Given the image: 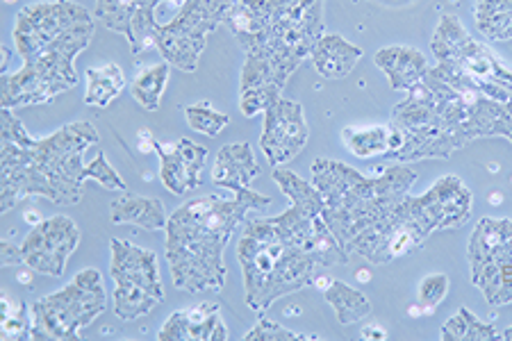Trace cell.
I'll return each instance as SVG.
<instances>
[{
  "label": "cell",
  "instance_id": "f35d334b",
  "mask_svg": "<svg viewBox=\"0 0 512 341\" xmlns=\"http://www.w3.org/2000/svg\"><path fill=\"white\" fill-rule=\"evenodd\" d=\"M362 339H387V330L381 326H367L362 330Z\"/></svg>",
  "mask_w": 512,
  "mask_h": 341
},
{
  "label": "cell",
  "instance_id": "ab89813d",
  "mask_svg": "<svg viewBox=\"0 0 512 341\" xmlns=\"http://www.w3.org/2000/svg\"><path fill=\"white\" fill-rule=\"evenodd\" d=\"M35 276H37V271L35 269H23V271H19V276H16V280L21 282L23 287H28V289H32V282H35Z\"/></svg>",
  "mask_w": 512,
  "mask_h": 341
},
{
  "label": "cell",
  "instance_id": "d6986e66",
  "mask_svg": "<svg viewBox=\"0 0 512 341\" xmlns=\"http://www.w3.org/2000/svg\"><path fill=\"white\" fill-rule=\"evenodd\" d=\"M374 62L381 69L394 91L415 89L428 73L426 57L410 46H387L376 53Z\"/></svg>",
  "mask_w": 512,
  "mask_h": 341
},
{
  "label": "cell",
  "instance_id": "e0dca14e",
  "mask_svg": "<svg viewBox=\"0 0 512 341\" xmlns=\"http://www.w3.org/2000/svg\"><path fill=\"white\" fill-rule=\"evenodd\" d=\"M294 5H299V0H235L224 23L244 53H249Z\"/></svg>",
  "mask_w": 512,
  "mask_h": 341
},
{
  "label": "cell",
  "instance_id": "74e56055",
  "mask_svg": "<svg viewBox=\"0 0 512 341\" xmlns=\"http://www.w3.org/2000/svg\"><path fill=\"white\" fill-rule=\"evenodd\" d=\"M137 139H139V151H142V153H153L155 151V139H153L151 132L142 130L137 135Z\"/></svg>",
  "mask_w": 512,
  "mask_h": 341
},
{
  "label": "cell",
  "instance_id": "52a82bcc",
  "mask_svg": "<svg viewBox=\"0 0 512 341\" xmlns=\"http://www.w3.org/2000/svg\"><path fill=\"white\" fill-rule=\"evenodd\" d=\"M392 126L403 137L401 151L394 155L399 162L447 160L467 146V141L435 110L421 85L410 89L406 101L394 107Z\"/></svg>",
  "mask_w": 512,
  "mask_h": 341
},
{
  "label": "cell",
  "instance_id": "d4e9b609",
  "mask_svg": "<svg viewBox=\"0 0 512 341\" xmlns=\"http://www.w3.org/2000/svg\"><path fill=\"white\" fill-rule=\"evenodd\" d=\"M324 298L335 310L337 321H340L342 326H351V323L367 319L371 314L369 298L342 280H330L328 289L324 291Z\"/></svg>",
  "mask_w": 512,
  "mask_h": 341
},
{
  "label": "cell",
  "instance_id": "4fadbf2b",
  "mask_svg": "<svg viewBox=\"0 0 512 341\" xmlns=\"http://www.w3.org/2000/svg\"><path fill=\"white\" fill-rule=\"evenodd\" d=\"M78 244L80 230L76 223L69 216H51L32 226L28 237L23 239V264L44 276L60 278Z\"/></svg>",
  "mask_w": 512,
  "mask_h": 341
},
{
  "label": "cell",
  "instance_id": "cb8c5ba5",
  "mask_svg": "<svg viewBox=\"0 0 512 341\" xmlns=\"http://www.w3.org/2000/svg\"><path fill=\"white\" fill-rule=\"evenodd\" d=\"M123 89H126V76H123V71L117 64H103L87 69L85 103L89 107H101V110H105L114 98H119Z\"/></svg>",
  "mask_w": 512,
  "mask_h": 341
},
{
  "label": "cell",
  "instance_id": "d590c367",
  "mask_svg": "<svg viewBox=\"0 0 512 341\" xmlns=\"http://www.w3.org/2000/svg\"><path fill=\"white\" fill-rule=\"evenodd\" d=\"M246 341H310V339H319L317 335H299V332H292L278 323L262 319L255 323V328L244 337Z\"/></svg>",
  "mask_w": 512,
  "mask_h": 341
},
{
  "label": "cell",
  "instance_id": "60d3db41",
  "mask_svg": "<svg viewBox=\"0 0 512 341\" xmlns=\"http://www.w3.org/2000/svg\"><path fill=\"white\" fill-rule=\"evenodd\" d=\"M26 221L32 223V226H37V223H41V214L35 212V210H28L26 212Z\"/></svg>",
  "mask_w": 512,
  "mask_h": 341
},
{
  "label": "cell",
  "instance_id": "603a6c76",
  "mask_svg": "<svg viewBox=\"0 0 512 341\" xmlns=\"http://www.w3.org/2000/svg\"><path fill=\"white\" fill-rule=\"evenodd\" d=\"M342 141L346 151H351L358 160H371V157H394L401 151L403 137L392 123L390 126H371V128H344Z\"/></svg>",
  "mask_w": 512,
  "mask_h": 341
},
{
  "label": "cell",
  "instance_id": "7c38bea8",
  "mask_svg": "<svg viewBox=\"0 0 512 341\" xmlns=\"http://www.w3.org/2000/svg\"><path fill=\"white\" fill-rule=\"evenodd\" d=\"M408 221L426 239L437 230L462 228L472 216L474 198L465 182L456 176L440 178L424 196H408Z\"/></svg>",
  "mask_w": 512,
  "mask_h": 341
},
{
  "label": "cell",
  "instance_id": "5bb4252c",
  "mask_svg": "<svg viewBox=\"0 0 512 341\" xmlns=\"http://www.w3.org/2000/svg\"><path fill=\"white\" fill-rule=\"evenodd\" d=\"M310 130L305 123L303 105L280 98L264 112V130L260 137V148L267 162L278 169L299 155L308 144Z\"/></svg>",
  "mask_w": 512,
  "mask_h": 341
},
{
  "label": "cell",
  "instance_id": "44dd1931",
  "mask_svg": "<svg viewBox=\"0 0 512 341\" xmlns=\"http://www.w3.org/2000/svg\"><path fill=\"white\" fill-rule=\"evenodd\" d=\"M260 176V166L255 162L253 148L242 141V144H228L217 153V160L212 166V182L221 187L242 185L251 187V182Z\"/></svg>",
  "mask_w": 512,
  "mask_h": 341
},
{
  "label": "cell",
  "instance_id": "1f68e13d",
  "mask_svg": "<svg viewBox=\"0 0 512 341\" xmlns=\"http://www.w3.org/2000/svg\"><path fill=\"white\" fill-rule=\"evenodd\" d=\"M3 339H30V310L10 294H3Z\"/></svg>",
  "mask_w": 512,
  "mask_h": 341
},
{
  "label": "cell",
  "instance_id": "2e32d148",
  "mask_svg": "<svg viewBox=\"0 0 512 341\" xmlns=\"http://www.w3.org/2000/svg\"><path fill=\"white\" fill-rule=\"evenodd\" d=\"M155 153L160 155L162 185L173 196H185L201 187L208 148L194 144L192 139H178L176 144L155 141Z\"/></svg>",
  "mask_w": 512,
  "mask_h": 341
},
{
  "label": "cell",
  "instance_id": "8d00e7d4",
  "mask_svg": "<svg viewBox=\"0 0 512 341\" xmlns=\"http://www.w3.org/2000/svg\"><path fill=\"white\" fill-rule=\"evenodd\" d=\"M0 253H3V266H16V264H23V253H21V246L12 244L10 239L3 241V246H0Z\"/></svg>",
  "mask_w": 512,
  "mask_h": 341
},
{
  "label": "cell",
  "instance_id": "b9f144b4",
  "mask_svg": "<svg viewBox=\"0 0 512 341\" xmlns=\"http://www.w3.org/2000/svg\"><path fill=\"white\" fill-rule=\"evenodd\" d=\"M312 285L319 287L321 291H326V289H328V285H330V280H326V278H317L315 282H312Z\"/></svg>",
  "mask_w": 512,
  "mask_h": 341
},
{
  "label": "cell",
  "instance_id": "d6a6232c",
  "mask_svg": "<svg viewBox=\"0 0 512 341\" xmlns=\"http://www.w3.org/2000/svg\"><path fill=\"white\" fill-rule=\"evenodd\" d=\"M449 287H451V280L447 273H431V276H426L424 280H421L419 282L421 312L433 314L435 307L440 305L444 298H447Z\"/></svg>",
  "mask_w": 512,
  "mask_h": 341
},
{
  "label": "cell",
  "instance_id": "836d02e7",
  "mask_svg": "<svg viewBox=\"0 0 512 341\" xmlns=\"http://www.w3.org/2000/svg\"><path fill=\"white\" fill-rule=\"evenodd\" d=\"M280 87H253V89H244L239 94V110H242L244 116H258L260 112H267L271 105H276L280 101Z\"/></svg>",
  "mask_w": 512,
  "mask_h": 341
},
{
  "label": "cell",
  "instance_id": "4dcf8cb0",
  "mask_svg": "<svg viewBox=\"0 0 512 341\" xmlns=\"http://www.w3.org/2000/svg\"><path fill=\"white\" fill-rule=\"evenodd\" d=\"M183 110H185L187 126L194 132H201V135H208V137L221 135V132H224V128L230 123V116L214 110L208 101L187 105V107H183Z\"/></svg>",
  "mask_w": 512,
  "mask_h": 341
},
{
  "label": "cell",
  "instance_id": "5b68a950",
  "mask_svg": "<svg viewBox=\"0 0 512 341\" xmlns=\"http://www.w3.org/2000/svg\"><path fill=\"white\" fill-rule=\"evenodd\" d=\"M94 19L92 12L71 0L26 5L16 14V53L23 62H35L48 55L76 60L94 35Z\"/></svg>",
  "mask_w": 512,
  "mask_h": 341
},
{
  "label": "cell",
  "instance_id": "ee69618b",
  "mask_svg": "<svg viewBox=\"0 0 512 341\" xmlns=\"http://www.w3.org/2000/svg\"><path fill=\"white\" fill-rule=\"evenodd\" d=\"M501 339H508V341H512V328H508L506 332H501Z\"/></svg>",
  "mask_w": 512,
  "mask_h": 341
},
{
  "label": "cell",
  "instance_id": "83f0119b",
  "mask_svg": "<svg viewBox=\"0 0 512 341\" xmlns=\"http://www.w3.org/2000/svg\"><path fill=\"white\" fill-rule=\"evenodd\" d=\"M169 82V62L153 64L130 82V96L148 112H158L164 87Z\"/></svg>",
  "mask_w": 512,
  "mask_h": 341
},
{
  "label": "cell",
  "instance_id": "8fae6325",
  "mask_svg": "<svg viewBox=\"0 0 512 341\" xmlns=\"http://www.w3.org/2000/svg\"><path fill=\"white\" fill-rule=\"evenodd\" d=\"M76 60L62 55H48L35 62H23V69L16 73H3V107L41 105L53 101L78 85Z\"/></svg>",
  "mask_w": 512,
  "mask_h": 341
},
{
  "label": "cell",
  "instance_id": "ffe728a7",
  "mask_svg": "<svg viewBox=\"0 0 512 341\" xmlns=\"http://www.w3.org/2000/svg\"><path fill=\"white\" fill-rule=\"evenodd\" d=\"M312 64L321 78L326 80H342L355 69V64L362 57L358 46L346 41L342 35H324L315 48H312Z\"/></svg>",
  "mask_w": 512,
  "mask_h": 341
},
{
  "label": "cell",
  "instance_id": "9c48e42d",
  "mask_svg": "<svg viewBox=\"0 0 512 341\" xmlns=\"http://www.w3.org/2000/svg\"><path fill=\"white\" fill-rule=\"evenodd\" d=\"M235 0H185L176 19L155 32V48L171 66L194 73L208 44V35L224 23Z\"/></svg>",
  "mask_w": 512,
  "mask_h": 341
},
{
  "label": "cell",
  "instance_id": "7a4b0ae2",
  "mask_svg": "<svg viewBox=\"0 0 512 341\" xmlns=\"http://www.w3.org/2000/svg\"><path fill=\"white\" fill-rule=\"evenodd\" d=\"M233 198L205 196L180 205L167 221V262L173 287L187 294L221 291L226 285L224 251L251 210H267L271 198L251 187L230 185Z\"/></svg>",
  "mask_w": 512,
  "mask_h": 341
},
{
  "label": "cell",
  "instance_id": "4316f807",
  "mask_svg": "<svg viewBox=\"0 0 512 341\" xmlns=\"http://www.w3.org/2000/svg\"><path fill=\"white\" fill-rule=\"evenodd\" d=\"M274 180L278 182L280 191L292 201V205L301 207V210L310 214H324V196L319 194V189L312 185V182H305L301 176H296V173L289 169H283V166L274 169Z\"/></svg>",
  "mask_w": 512,
  "mask_h": 341
},
{
  "label": "cell",
  "instance_id": "30bf717a",
  "mask_svg": "<svg viewBox=\"0 0 512 341\" xmlns=\"http://www.w3.org/2000/svg\"><path fill=\"white\" fill-rule=\"evenodd\" d=\"M472 282L487 305L512 303V221L485 216L469 241Z\"/></svg>",
  "mask_w": 512,
  "mask_h": 341
},
{
  "label": "cell",
  "instance_id": "6da1fadb",
  "mask_svg": "<svg viewBox=\"0 0 512 341\" xmlns=\"http://www.w3.org/2000/svg\"><path fill=\"white\" fill-rule=\"evenodd\" d=\"M417 173L408 166H390L383 176L365 178L349 164L317 160L312 185L324 196V219L349 255L371 264L392 262V237L408 221L406 201Z\"/></svg>",
  "mask_w": 512,
  "mask_h": 341
},
{
  "label": "cell",
  "instance_id": "ac0fdd59",
  "mask_svg": "<svg viewBox=\"0 0 512 341\" xmlns=\"http://www.w3.org/2000/svg\"><path fill=\"white\" fill-rule=\"evenodd\" d=\"M160 341H226L228 328L219 305H198L171 314L158 335Z\"/></svg>",
  "mask_w": 512,
  "mask_h": 341
},
{
  "label": "cell",
  "instance_id": "f546056e",
  "mask_svg": "<svg viewBox=\"0 0 512 341\" xmlns=\"http://www.w3.org/2000/svg\"><path fill=\"white\" fill-rule=\"evenodd\" d=\"M469 39L472 37H469V32L462 28V23L456 19V16L444 14L440 23H437L435 35L431 41L437 62L456 60V55L465 48Z\"/></svg>",
  "mask_w": 512,
  "mask_h": 341
},
{
  "label": "cell",
  "instance_id": "7bdbcfd3",
  "mask_svg": "<svg viewBox=\"0 0 512 341\" xmlns=\"http://www.w3.org/2000/svg\"><path fill=\"white\" fill-rule=\"evenodd\" d=\"M369 278H371V276H369L367 271H360V273H358V280H362V282H367Z\"/></svg>",
  "mask_w": 512,
  "mask_h": 341
},
{
  "label": "cell",
  "instance_id": "ba28073f",
  "mask_svg": "<svg viewBox=\"0 0 512 341\" xmlns=\"http://www.w3.org/2000/svg\"><path fill=\"white\" fill-rule=\"evenodd\" d=\"M110 251L114 314L121 321H135L164 303L158 255L123 239H112Z\"/></svg>",
  "mask_w": 512,
  "mask_h": 341
},
{
  "label": "cell",
  "instance_id": "7402d4cb",
  "mask_svg": "<svg viewBox=\"0 0 512 341\" xmlns=\"http://www.w3.org/2000/svg\"><path fill=\"white\" fill-rule=\"evenodd\" d=\"M110 219L117 226H137L151 232H160L167 230L169 216L158 198L126 194L112 203Z\"/></svg>",
  "mask_w": 512,
  "mask_h": 341
},
{
  "label": "cell",
  "instance_id": "e575fe53",
  "mask_svg": "<svg viewBox=\"0 0 512 341\" xmlns=\"http://www.w3.org/2000/svg\"><path fill=\"white\" fill-rule=\"evenodd\" d=\"M85 178L94 180L98 185L110 189V191H128L126 180L119 176V171L107 162L105 151H98V155L94 157V162H89L85 166Z\"/></svg>",
  "mask_w": 512,
  "mask_h": 341
},
{
  "label": "cell",
  "instance_id": "f6af8a7d",
  "mask_svg": "<svg viewBox=\"0 0 512 341\" xmlns=\"http://www.w3.org/2000/svg\"><path fill=\"white\" fill-rule=\"evenodd\" d=\"M5 3H14V0H5Z\"/></svg>",
  "mask_w": 512,
  "mask_h": 341
},
{
  "label": "cell",
  "instance_id": "9a60e30c",
  "mask_svg": "<svg viewBox=\"0 0 512 341\" xmlns=\"http://www.w3.org/2000/svg\"><path fill=\"white\" fill-rule=\"evenodd\" d=\"M162 0H96L94 16L105 23V28L126 37L137 57L148 48H155V32L160 23L155 10Z\"/></svg>",
  "mask_w": 512,
  "mask_h": 341
},
{
  "label": "cell",
  "instance_id": "3957f363",
  "mask_svg": "<svg viewBox=\"0 0 512 341\" xmlns=\"http://www.w3.org/2000/svg\"><path fill=\"white\" fill-rule=\"evenodd\" d=\"M98 144V132L87 121L69 123L44 139L32 137L26 144L3 141V187L0 210L12 212L30 196H41L57 205H76L85 185L82 155Z\"/></svg>",
  "mask_w": 512,
  "mask_h": 341
},
{
  "label": "cell",
  "instance_id": "8992f818",
  "mask_svg": "<svg viewBox=\"0 0 512 341\" xmlns=\"http://www.w3.org/2000/svg\"><path fill=\"white\" fill-rule=\"evenodd\" d=\"M107 294L96 269L80 271L64 289L30 305V339H78L105 312Z\"/></svg>",
  "mask_w": 512,
  "mask_h": 341
},
{
  "label": "cell",
  "instance_id": "f1b7e54d",
  "mask_svg": "<svg viewBox=\"0 0 512 341\" xmlns=\"http://www.w3.org/2000/svg\"><path fill=\"white\" fill-rule=\"evenodd\" d=\"M444 341H492L501 339V332L492 323H483L478 316L469 312V307H460L456 316L444 323L442 328Z\"/></svg>",
  "mask_w": 512,
  "mask_h": 341
},
{
  "label": "cell",
  "instance_id": "277c9868",
  "mask_svg": "<svg viewBox=\"0 0 512 341\" xmlns=\"http://www.w3.org/2000/svg\"><path fill=\"white\" fill-rule=\"evenodd\" d=\"M237 260L244 273L246 303L255 312H267L278 298L315 282L312 269L317 262L280 232L274 216L244 221Z\"/></svg>",
  "mask_w": 512,
  "mask_h": 341
},
{
  "label": "cell",
  "instance_id": "484cf974",
  "mask_svg": "<svg viewBox=\"0 0 512 341\" xmlns=\"http://www.w3.org/2000/svg\"><path fill=\"white\" fill-rule=\"evenodd\" d=\"M476 28L492 41L512 39V0H476Z\"/></svg>",
  "mask_w": 512,
  "mask_h": 341
}]
</instances>
